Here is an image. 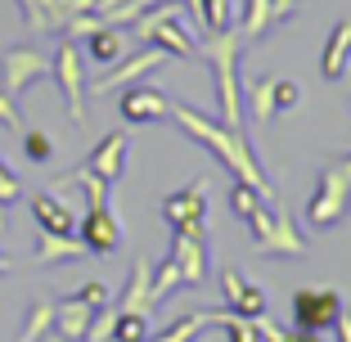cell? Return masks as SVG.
<instances>
[{"mask_svg":"<svg viewBox=\"0 0 351 342\" xmlns=\"http://www.w3.org/2000/svg\"><path fill=\"white\" fill-rule=\"evenodd\" d=\"M171 117L180 122V131H185V135H194V140H198L203 149H212V154H217L221 162H226L230 171H234V180H243L248 189H257L266 208H275V203H279L275 185H270V180L261 176V167H257V154L248 149V140H243V131H230V126H221V122H212V117L194 113L189 104H171Z\"/></svg>","mask_w":351,"mask_h":342,"instance_id":"1","label":"cell"},{"mask_svg":"<svg viewBox=\"0 0 351 342\" xmlns=\"http://www.w3.org/2000/svg\"><path fill=\"white\" fill-rule=\"evenodd\" d=\"M239 45H243V36L230 27V32H217V36L198 50V59L212 63L217 95H221V126H230V131H239V126H243V95H239Z\"/></svg>","mask_w":351,"mask_h":342,"instance_id":"2","label":"cell"},{"mask_svg":"<svg viewBox=\"0 0 351 342\" xmlns=\"http://www.w3.org/2000/svg\"><path fill=\"white\" fill-rule=\"evenodd\" d=\"M189 14L176 5V0H162V5H154V10L140 14V23H135V36L149 45H158L162 54H176V59H194V32H189Z\"/></svg>","mask_w":351,"mask_h":342,"instance_id":"3","label":"cell"},{"mask_svg":"<svg viewBox=\"0 0 351 342\" xmlns=\"http://www.w3.org/2000/svg\"><path fill=\"white\" fill-rule=\"evenodd\" d=\"M50 73L63 90V104H68L73 122H86V54H82V45L63 36L54 59H50Z\"/></svg>","mask_w":351,"mask_h":342,"instance_id":"4","label":"cell"},{"mask_svg":"<svg viewBox=\"0 0 351 342\" xmlns=\"http://www.w3.org/2000/svg\"><path fill=\"white\" fill-rule=\"evenodd\" d=\"M248 230H252V239H257V248L270 252V257H306V234H302L298 221L284 217V212L270 221V212L257 208V217L248 221Z\"/></svg>","mask_w":351,"mask_h":342,"instance_id":"5","label":"cell"},{"mask_svg":"<svg viewBox=\"0 0 351 342\" xmlns=\"http://www.w3.org/2000/svg\"><path fill=\"white\" fill-rule=\"evenodd\" d=\"M45 73H50V59H45L36 45H14V50L0 54V90L10 95V99H19V95L27 90L32 82H41Z\"/></svg>","mask_w":351,"mask_h":342,"instance_id":"6","label":"cell"},{"mask_svg":"<svg viewBox=\"0 0 351 342\" xmlns=\"http://www.w3.org/2000/svg\"><path fill=\"white\" fill-rule=\"evenodd\" d=\"M176 266H180V280L185 284H203L207 280V234H203V221L194 225H176L171 230V252Z\"/></svg>","mask_w":351,"mask_h":342,"instance_id":"7","label":"cell"},{"mask_svg":"<svg viewBox=\"0 0 351 342\" xmlns=\"http://www.w3.org/2000/svg\"><path fill=\"white\" fill-rule=\"evenodd\" d=\"M338 311H342V293H333V289H298L293 293V315H298V329H306V333L333 329Z\"/></svg>","mask_w":351,"mask_h":342,"instance_id":"8","label":"cell"},{"mask_svg":"<svg viewBox=\"0 0 351 342\" xmlns=\"http://www.w3.org/2000/svg\"><path fill=\"white\" fill-rule=\"evenodd\" d=\"M162 59H167V54L158 50V45H145V50L131 54V59H117V63H113V73H104L99 82L90 86V95H108V90H122V86L145 82V77L154 73V68H158Z\"/></svg>","mask_w":351,"mask_h":342,"instance_id":"9","label":"cell"},{"mask_svg":"<svg viewBox=\"0 0 351 342\" xmlns=\"http://www.w3.org/2000/svg\"><path fill=\"white\" fill-rule=\"evenodd\" d=\"M122 122H131V126H149V122H162L167 113H171V104H167V95L162 90H154V86H145V82H135V86H126V95H122Z\"/></svg>","mask_w":351,"mask_h":342,"instance_id":"10","label":"cell"},{"mask_svg":"<svg viewBox=\"0 0 351 342\" xmlns=\"http://www.w3.org/2000/svg\"><path fill=\"white\" fill-rule=\"evenodd\" d=\"M126 154H131V140H126V131L104 135L99 145L90 149V158H86V171H95L104 185H117V180H122V171H126Z\"/></svg>","mask_w":351,"mask_h":342,"instance_id":"11","label":"cell"},{"mask_svg":"<svg viewBox=\"0 0 351 342\" xmlns=\"http://www.w3.org/2000/svg\"><path fill=\"white\" fill-rule=\"evenodd\" d=\"M82 243H86V252H99V257L117 252V243H122V225H117V217L108 212V203H104V208H90L82 217Z\"/></svg>","mask_w":351,"mask_h":342,"instance_id":"12","label":"cell"},{"mask_svg":"<svg viewBox=\"0 0 351 342\" xmlns=\"http://www.w3.org/2000/svg\"><path fill=\"white\" fill-rule=\"evenodd\" d=\"M221 293H226V306H234V315H243V320L266 315V293H261L257 284H248L234 266L221 270Z\"/></svg>","mask_w":351,"mask_h":342,"instance_id":"13","label":"cell"},{"mask_svg":"<svg viewBox=\"0 0 351 342\" xmlns=\"http://www.w3.org/2000/svg\"><path fill=\"white\" fill-rule=\"evenodd\" d=\"M207 176H198V180H189L180 194H171L162 203V221L167 225H194V221H203V212H207Z\"/></svg>","mask_w":351,"mask_h":342,"instance_id":"14","label":"cell"},{"mask_svg":"<svg viewBox=\"0 0 351 342\" xmlns=\"http://www.w3.org/2000/svg\"><path fill=\"white\" fill-rule=\"evenodd\" d=\"M27 203H32V221H36V230H41V234H73V230H77L73 208H68V203H63L54 189H45V194H32Z\"/></svg>","mask_w":351,"mask_h":342,"instance_id":"15","label":"cell"},{"mask_svg":"<svg viewBox=\"0 0 351 342\" xmlns=\"http://www.w3.org/2000/svg\"><path fill=\"white\" fill-rule=\"evenodd\" d=\"M23 14H27V32H63L73 23V0H19Z\"/></svg>","mask_w":351,"mask_h":342,"instance_id":"16","label":"cell"},{"mask_svg":"<svg viewBox=\"0 0 351 342\" xmlns=\"http://www.w3.org/2000/svg\"><path fill=\"white\" fill-rule=\"evenodd\" d=\"M90 320H95V311L86 306L82 297H63V302H54V333H63L68 342H82L86 329H90Z\"/></svg>","mask_w":351,"mask_h":342,"instance_id":"17","label":"cell"},{"mask_svg":"<svg viewBox=\"0 0 351 342\" xmlns=\"http://www.w3.org/2000/svg\"><path fill=\"white\" fill-rule=\"evenodd\" d=\"M86 257V243L77 234H41L36 230V266H59V261Z\"/></svg>","mask_w":351,"mask_h":342,"instance_id":"18","label":"cell"},{"mask_svg":"<svg viewBox=\"0 0 351 342\" xmlns=\"http://www.w3.org/2000/svg\"><path fill=\"white\" fill-rule=\"evenodd\" d=\"M347 59H351V19H342V23H333L329 41H324L320 73L329 77V82H338V77H342V68H347Z\"/></svg>","mask_w":351,"mask_h":342,"instance_id":"19","label":"cell"},{"mask_svg":"<svg viewBox=\"0 0 351 342\" xmlns=\"http://www.w3.org/2000/svg\"><path fill=\"white\" fill-rule=\"evenodd\" d=\"M86 59H95V63H104V68H113L117 59H126V36L117 27H108V23H104V27H95L90 36H86Z\"/></svg>","mask_w":351,"mask_h":342,"instance_id":"20","label":"cell"},{"mask_svg":"<svg viewBox=\"0 0 351 342\" xmlns=\"http://www.w3.org/2000/svg\"><path fill=\"white\" fill-rule=\"evenodd\" d=\"M185 14L189 19H198V32H230V19H234V10H230V0H185Z\"/></svg>","mask_w":351,"mask_h":342,"instance_id":"21","label":"cell"},{"mask_svg":"<svg viewBox=\"0 0 351 342\" xmlns=\"http://www.w3.org/2000/svg\"><path fill=\"white\" fill-rule=\"evenodd\" d=\"M149 280H154V266H149L145 257H135L131 280H126V289H122L117 311H149Z\"/></svg>","mask_w":351,"mask_h":342,"instance_id":"22","label":"cell"},{"mask_svg":"<svg viewBox=\"0 0 351 342\" xmlns=\"http://www.w3.org/2000/svg\"><path fill=\"white\" fill-rule=\"evenodd\" d=\"M54 189H82L90 208H104V203H108V189H113V185H104L95 171H86V167H82V171H73V176H63Z\"/></svg>","mask_w":351,"mask_h":342,"instance_id":"23","label":"cell"},{"mask_svg":"<svg viewBox=\"0 0 351 342\" xmlns=\"http://www.w3.org/2000/svg\"><path fill=\"white\" fill-rule=\"evenodd\" d=\"M180 266H176V257H167L162 266H154V280H149V306H158L162 297H171L176 289H180Z\"/></svg>","mask_w":351,"mask_h":342,"instance_id":"24","label":"cell"},{"mask_svg":"<svg viewBox=\"0 0 351 342\" xmlns=\"http://www.w3.org/2000/svg\"><path fill=\"white\" fill-rule=\"evenodd\" d=\"M54 329V302H32V311H27V324H23V333H19V342H41L45 333Z\"/></svg>","mask_w":351,"mask_h":342,"instance_id":"25","label":"cell"},{"mask_svg":"<svg viewBox=\"0 0 351 342\" xmlns=\"http://www.w3.org/2000/svg\"><path fill=\"white\" fill-rule=\"evenodd\" d=\"M207 324H221V329H226V342H261L257 329H252V320H243V315H234V311H207Z\"/></svg>","mask_w":351,"mask_h":342,"instance_id":"26","label":"cell"},{"mask_svg":"<svg viewBox=\"0 0 351 342\" xmlns=\"http://www.w3.org/2000/svg\"><path fill=\"white\" fill-rule=\"evenodd\" d=\"M149 338V311H117L113 342H145Z\"/></svg>","mask_w":351,"mask_h":342,"instance_id":"27","label":"cell"},{"mask_svg":"<svg viewBox=\"0 0 351 342\" xmlns=\"http://www.w3.org/2000/svg\"><path fill=\"white\" fill-rule=\"evenodd\" d=\"M203 324H207V311H198V315H180V320H171L162 333H158V338H145V342H194Z\"/></svg>","mask_w":351,"mask_h":342,"instance_id":"28","label":"cell"},{"mask_svg":"<svg viewBox=\"0 0 351 342\" xmlns=\"http://www.w3.org/2000/svg\"><path fill=\"white\" fill-rule=\"evenodd\" d=\"M257 208H266V203H261V194H257V189H248L243 180H234V185H230V212L248 225V221L257 217Z\"/></svg>","mask_w":351,"mask_h":342,"instance_id":"29","label":"cell"},{"mask_svg":"<svg viewBox=\"0 0 351 342\" xmlns=\"http://www.w3.org/2000/svg\"><path fill=\"white\" fill-rule=\"evenodd\" d=\"M248 104H252V117H257V122H270V113H275V82H270V77L252 82Z\"/></svg>","mask_w":351,"mask_h":342,"instance_id":"30","label":"cell"},{"mask_svg":"<svg viewBox=\"0 0 351 342\" xmlns=\"http://www.w3.org/2000/svg\"><path fill=\"white\" fill-rule=\"evenodd\" d=\"M23 154H27V162L45 167L54 158V140L45 131H23Z\"/></svg>","mask_w":351,"mask_h":342,"instance_id":"31","label":"cell"},{"mask_svg":"<svg viewBox=\"0 0 351 342\" xmlns=\"http://www.w3.org/2000/svg\"><path fill=\"white\" fill-rule=\"evenodd\" d=\"M270 27V0H248V19H243V41H257L261 32Z\"/></svg>","mask_w":351,"mask_h":342,"instance_id":"32","label":"cell"},{"mask_svg":"<svg viewBox=\"0 0 351 342\" xmlns=\"http://www.w3.org/2000/svg\"><path fill=\"white\" fill-rule=\"evenodd\" d=\"M0 126H5V131H14V135H23V131H27V122H23L19 104H14V99H10L5 90H0Z\"/></svg>","mask_w":351,"mask_h":342,"instance_id":"33","label":"cell"},{"mask_svg":"<svg viewBox=\"0 0 351 342\" xmlns=\"http://www.w3.org/2000/svg\"><path fill=\"white\" fill-rule=\"evenodd\" d=\"M73 297H82L90 311H99V306H108V284H99V280H90V284H82V289L73 293Z\"/></svg>","mask_w":351,"mask_h":342,"instance_id":"34","label":"cell"},{"mask_svg":"<svg viewBox=\"0 0 351 342\" xmlns=\"http://www.w3.org/2000/svg\"><path fill=\"white\" fill-rule=\"evenodd\" d=\"M14 198H23V185H19V176H14L10 167H5V158H0V203L10 208Z\"/></svg>","mask_w":351,"mask_h":342,"instance_id":"35","label":"cell"},{"mask_svg":"<svg viewBox=\"0 0 351 342\" xmlns=\"http://www.w3.org/2000/svg\"><path fill=\"white\" fill-rule=\"evenodd\" d=\"M302 99V86L298 82H275V108H293Z\"/></svg>","mask_w":351,"mask_h":342,"instance_id":"36","label":"cell"},{"mask_svg":"<svg viewBox=\"0 0 351 342\" xmlns=\"http://www.w3.org/2000/svg\"><path fill=\"white\" fill-rule=\"evenodd\" d=\"M293 5H298V0H270V23H284L293 14Z\"/></svg>","mask_w":351,"mask_h":342,"instance_id":"37","label":"cell"},{"mask_svg":"<svg viewBox=\"0 0 351 342\" xmlns=\"http://www.w3.org/2000/svg\"><path fill=\"white\" fill-rule=\"evenodd\" d=\"M333 329H338V342H351V311H347V306L338 311V320H333Z\"/></svg>","mask_w":351,"mask_h":342,"instance_id":"38","label":"cell"},{"mask_svg":"<svg viewBox=\"0 0 351 342\" xmlns=\"http://www.w3.org/2000/svg\"><path fill=\"white\" fill-rule=\"evenodd\" d=\"M41 342H68V338H63V333H54V329H50V333H45Z\"/></svg>","mask_w":351,"mask_h":342,"instance_id":"39","label":"cell"},{"mask_svg":"<svg viewBox=\"0 0 351 342\" xmlns=\"http://www.w3.org/2000/svg\"><path fill=\"white\" fill-rule=\"evenodd\" d=\"M5 270H10V257H5V252H0V275H5Z\"/></svg>","mask_w":351,"mask_h":342,"instance_id":"40","label":"cell"},{"mask_svg":"<svg viewBox=\"0 0 351 342\" xmlns=\"http://www.w3.org/2000/svg\"><path fill=\"white\" fill-rule=\"evenodd\" d=\"M0 234H5V203H0Z\"/></svg>","mask_w":351,"mask_h":342,"instance_id":"41","label":"cell"},{"mask_svg":"<svg viewBox=\"0 0 351 342\" xmlns=\"http://www.w3.org/2000/svg\"><path fill=\"white\" fill-rule=\"evenodd\" d=\"M311 342H324V338H320V333H315V338H311Z\"/></svg>","mask_w":351,"mask_h":342,"instance_id":"42","label":"cell"}]
</instances>
